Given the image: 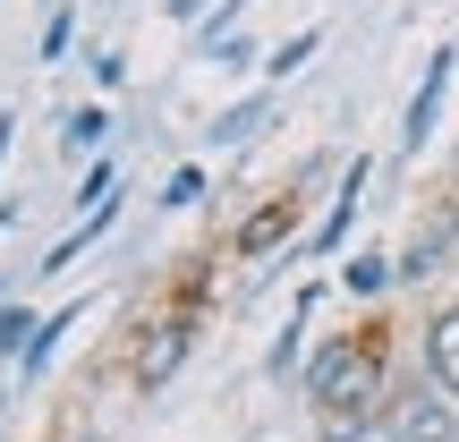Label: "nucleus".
I'll return each mask as SVG.
<instances>
[{
  "instance_id": "1",
  "label": "nucleus",
  "mask_w": 459,
  "mask_h": 442,
  "mask_svg": "<svg viewBox=\"0 0 459 442\" xmlns=\"http://www.w3.org/2000/svg\"><path fill=\"white\" fill-rule=\"evenodd\" d=\"M307 400H315V417H324V434L383 417L392 409V392H383V349L358 341V332H349V341H324L315 366H307Z\"/></svg>"
},
{
  "instance_id": "2",
  "label": "nucleus",
  "mask_w": 459,
  "mask_h": 442,
  "mask_svg": "<svg viewBox=\"0 0 459 442\" xmlns=\"http://www.w3.org/2000/svg\"><path fill=\"white\" fill-rule=\"evenodd\" d=\"M383 426H392L400 442H459V400L434 375H417V383H400V392H392Z\"/></svg>"
},
{
  "instance_id": "3",
  "label": "nucleus",
  "mask_w": 459,
  "mask_h": 442,
  "mask_svg": "<svg viewBox=\"0 0 459 442\" xmlns=\"http://www.w3.org/2000/svg\"><path fill=\"white\" fill-rule=\"evenodd\" d=\"M451 68H459V43H434V60H426V77H417V94H409V111H400V153H426V136H434V119H443V94H451Z\"/></svg>"
},
{
  "instance_id": "4",
  "label": "nucleus",
  "mask_w": 459,
  "mask_h": 442,
  "mask_svg": "<svg viewBox=\"0 0 459 442\" xmlns=\"http://www.w3.org/2000/svg\"><path fill=\"white\" fill-rule=\"evenodd\" d=\"M426 375L459 400V307H434L426 315Z\"/></svg>"
},
{
  "instance_id": "5",
  "label": "nucleus",
  "mask_w": 459,
  "mask_h": 442,
  "mask_svg": "<svg viewBox=\"0 0 459 442\" xmlns=\"http://www.w3.org/2000/svg\"><path fill=\"white\" fill-rule=\"evenodd\" d=\"M187 366V324H162V332H145V358H136V383L145 392H162L170 375Z\"/></svg>"
},
{
  "instance_id": "6",
  "label": "nucleus",
  "mask_w": 459,
  "mask_h": 442,
  "mask_svg": "<svg viewBox=\"0 0 459 442\" xmlns=\"http://www.w3.org/2000/svg\"><path fill=\"white\" fill-rule=\"evenodd\" d=\"M366 179H375V162H366V153H358V162L341 170V196H332V213L315 221V247H324V256H332V247L349 238V213H358V196H366Z\"/></svg>"
},
{
  "instance_id": "7",
  "label": "nucleus",
  "mask_w": 459,
  "mask_h": 442,
  "mask_svg": "<svg viewBox=\"0 0 459 442\" xmlns=\"http://www.w3.org/2000/svg\"><path fill=\"white\" fill-rule=\"evenodd\" d=\"M264 119H273V85H264V94H247V102H230V111L213 119V136H204V145H247Z\"/></svg>"
},
{
  "instance_id": "8",
  "label": "nucleus",
  "mask_w": 459,
  "mask_h": 442,
  "mask_svg": "<svg viewBox=\"0 0 459 442\" xmlns=\"http://www.w3.org/2000/svg\"><path fill=\"white\" fill-rule=\"evenodd\" d=\"M290 213H298L290 196H281V204H264V213L238 230V256H264V247H281V230H290Z\"/></svg>"
},
{
  "instance_id": "9",
  "label": "nucleus",
  "mask_w": 459,
  "mask_h": 442,
  "mask_svg": "<svg viewBox=\"0 0 459 442\" xmlns=\"http://www.w3.org/2000/svg\"><path fill=\"white\" fill-rule=\"evenodd\" d=\"M341 290H349V298H383V290H392V256H358V264L341 273Z\"/></svg>"
},
{
  "instance_id": "10",
  "label": "nucleus",
  "mask_w": 459,
  "mask_h": 442,
  "mask_svg": "<svg viewBox=\"0 0 459 442\" xmlns=\"http://www.w3.org/2000/svg\"><path fill=\"white\" fill-rule=\"evenodd\" d=\"M102 128H111V119L85 102V111H68V128H60V136H68V153H85V145H102Z\"/></svg>"
},
{
  "instance_id": "11",
  "label": "nucleus",
  "mask_w": 459,
  "mask_h": 442,
  "mask_svg": "<svg viewBox=\"0 0 459 442\" xmlns=\"http://www.w3.org/2000/svg\"><path fill=\"white\" fill-rule=\"evenodd\" d=\"M34 332H43V324H34L26 307H9V315H0V349H9V358H26V349H34Z\"/></svg>"
},
{
  "instance_id": "12",
  "label": "nucleus",
  "mask_w": 459,
  "mask_h": 442,
  "mask_svg": "<svg viewBox=\"0 0 459 442\" xmlns=\"http://www.w3.org/2000/svg\"><path fill=\"white\" fill-rule=\"evenodd\" d=\"M315 43H324V34H298V43H281V51H273V77H298V68L315 60Z\"/></svg>"
},
{
  "instance_id": "13",
  "label": "nucleus",
  "mask_w": 459,
  "mask_h": 442,
  "mask_svg": "<svg viewBox=\"0 0 459 442\" xmlns=\"http://www.w3.org/2000/svg\"><path fill=\"white\" fill-rule=\"evenodd\" d=\"M324 442H400V434H392V426H383V417H366V426H332Z\"/></svg>"
},
{
  "instance_id": "14",
  "label": "nucleus",
  "mask_w": 459,
  "mask_h": 442,
  "mask_svg": "<svg viewBox=\"0 0 459 442\" xmlns=\"http://www.w3.org/2000/svg\"><path fill=\"white\" fill-rule=\"evenodd\" d=\"M196 196H204V170H179V179L162 187V204H170V213H179V204H196Z\"/></svg>"
},
{
  "instance_id": "15",
  "label": "nucleus",
  "mask_w": 459,
  "mask_h": 442,
  "mask_svg": "<svg viewBox=\"0 0 459 442\" xmlns=\"http://www.w3.org/2000/svg\"><path fill=\"white\" fill-rule=\"evenodd\" d=\"M68 34H77V17H68V9H51V26H43V51H51V60L68 51Z\"/></svg>"
},
{
  "instance_id": "16",
  "label": "nucleus",
  "mask_w": 459,
  "mask_h": 442,
  "mask_svg": "<svg viewBox=\"0 0 459 442\" xmlns=\"http://www.w3.org/2000/svg\"><path fill=\"white\" fill-rule=\"evenodd\" d=\"M0 153H9V119H0Z\"/></svg>"
}]
</instances>
